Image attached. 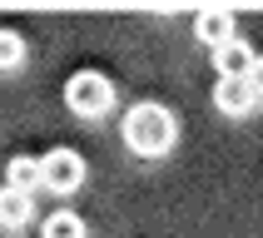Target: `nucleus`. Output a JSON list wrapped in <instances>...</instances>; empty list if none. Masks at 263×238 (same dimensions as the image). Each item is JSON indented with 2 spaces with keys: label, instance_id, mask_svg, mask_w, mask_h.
Masks as SVG:
<instances>
[{
  "label": "nucleus",
  "instance_id": "4",
  "mask_svg": "<svg viewBox=\"0 0 263 238\" xmlns=\"http://www.w3.org/2000/svg\"><path fill=\"white\" fill-rule=\"evenodd\" d=\"M194 35H199L209 50H219V45L238 40V20H234V10H223V5H209V10L194 15Z\"/></svg>",
  "mask_w": 263,
  "mask_h": 238
},
{
  "label": "nucleus",
  "instance_id": "5",
  "mask_svg": "<svg viewBox=\"0 0 263 238\" xmlns=\"http://www.w3.org/2000/svg\"><path fill=\"white\" fill-rule=\"evenodd\" d=\"M253 60H258V55L249 50V40H229V45L214 50V70H219V80H249Z\"/></svg>",
  "mask_w": 263,
  "mask_h": 238
},
{
  "label": "nucleus",
  "instance_id": "10",
  "mask_svg": "<svg viewBox=\"0 0 263 238\" xmlns=\"http://www.w3.org/2000/svg\"><path fill=\"white\" fill-rule=\"evenodd\" d=\"M45 238H85V219L74 208H55L45 219Z\"/></svg>",
  "mask_w": 263,
  "mask_h": 238
},
{
  "label": "nucleus",
  "instance_id": "1",
  "mask_svg": "<svg viewBox=\"0 0 263 238\" xmlns=\"http://www.w3.org/2000/svg\"><path fill=\"white\" fill-rule=\"evenodd\" d=\"M124 144L134 149V154H144V159H159V154H169L174 149V139H179V119H174V109L169 104H159V100H139V104H129V114H124Z\"/></svg>",
  "mask_w": 263,
  "mask_h": 238
},
{
  "label": "nucleus",
  "instance_id": "7",
  "mask_svg": "<svg viewBox=\"0 0 263 238\" xmlns=\"http://www.w3.org/2000/svg\"><path fill=\"white\" fill-rule=\"evenodd\" d=\"M30 213H35V199L5 184V189H0V228H25Z\"/></svg>",
  "mask_w": 263,
  "mask_h": 238
},
{
  "label": "nucleus",
  "instance_id": "6",
  "mask_svg": "<svg viewBox=\"0 0 263 238\" xmlns=\"http://www.w3.org/2000/svg\"><path fill=\"white\" fill-rule=\"evenodd\" d=\"M214 104L223 114H249L258 104V89H253V80H219L214 85Z\"/></svg>",
  "mask_w": 263,
  "mask_h": 238
},
{
  "label": "nucleus",
  "instance_id": "3",
  "mask_svg": "<svg viewBox=\"0 0 263 238\" xmlns=\"http://www.w3.org/2000/svg\"><path fill=\"white\" fill-rule=\"evenodd\" d=\"M40 174H45V189H55V193H70L85 184V159L74 154V149H50L40 159Z\"/></svg>",
  "mask_w": 263,
  "mask_h": 238
},
{
  "label": "nucleus",
  "instance_id": "11",
  "mask_svg": "<svg viewBox=\"0 0 263 238\" xmlns=\"http://www.w3.org/2000/svg\"><path fill=\"white\" fill-rule=\"evenodd\" d=\"M249 80H253V89H258V94H263V55L253 60V74H249Z\"/></svg>",
  "mask_w": 263,
  "mask_h": 238
},
{
  "label": "nucleus",
  "instance_id": "2",
  "mask_svg": "<svg viewBox=\"0 0 263 238\" xmlns=\"http://www.w3.org/2000/svg\"><path fill=\"white\" fill-rule=\"evenodd\" d=\"M65 104H70L80 119L109 114V104H115V85H109V74H100V70H74L70 80H65Z\"/></svg>",
  "mask_w": 263,
  "mask_h": 238
},
{
  "label": "nucleus",
  "instance_id": "9",
  "mask_svg": "<svg viewBox=\"0 0 263 238\" xmlns=\"http://www.w3.org/2000/svg\"><path fill=\"white\" fill-rule=\"evenodd\" d=\"M25 55H30L25 35H20V30H10V25H0V70H20V65H25Z\"/></svg>",
  "mask_w": 263,
  "mask_h": 238
},
{
  "label": "nucleus",
  "instance_id": "8",
  "mask_svg": "<svg viewBox=\"0 0 263 238\" xmlns=\"http://www.w3.org/2000/svg\"><path fill=\"white\" fill-rule=\"evenodd\" d=\"M5 184H10V189H20V193H35V189L45 184L40 159H35V154H15V159L5 164Z\"/></svg>",
  "mask_w": 263,
  "mask_h": 238
}]
</instances>
